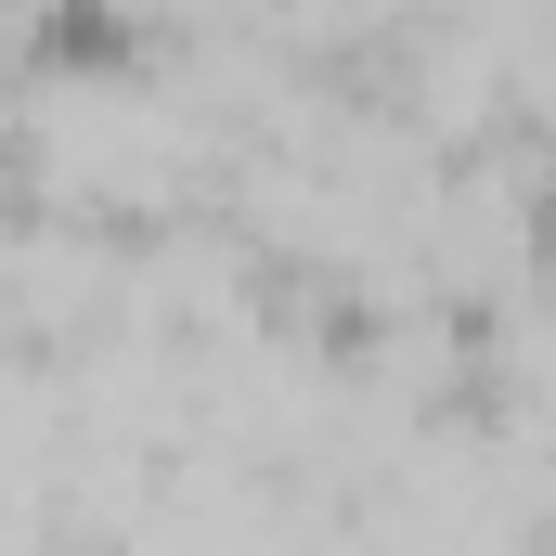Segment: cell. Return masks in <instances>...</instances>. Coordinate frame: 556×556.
I'll use <instances>...</instances> for the list:
<instances>
[{
  "label": "cell",
  "instance_id": "1",
  "mask_svg": "<svg viewBox=\"0 0 556 556\" xmlns=\"http://www.w3.org/2000/svg\"><path fill=\"white\" fill-rule=\"evenodd\" d=\"M531 273H544V311H556V168H544V194H531Z\"/></svg>",
  "mask_w": 556,
  "mask_h": 556
}]
</instances>
